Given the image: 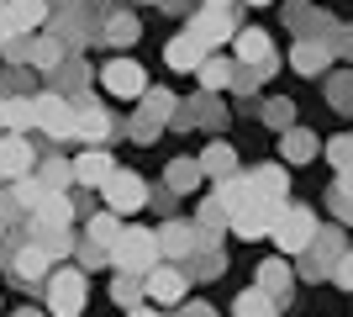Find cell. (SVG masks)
<instances>
[{
	"instance_id": "6da1fadb",
	"label": "cell",
	"mask_w": 353,
	"mask_h": 317,
	"mask_svg": "<svg viewBox=\"0 0 353 317\" xmlns=\"http://www.w3.org/2000/svg\"><path fill=\"white\" fill-rule=\"evenodd\" d=\"M105 259H111L121 275H137V280H143V275L159 265V238H153L148 227H121V238L111 243Z\"/></svg>"
},
{
	"instance_id": "7a4b0ae2",
	"label": "cell",
	"mask_w": 353,
	"mask_h": 317,
	"mask_svg": "<svg viewBox=\"0 0 353 317\" xmlns=\"http://www.w3.org/2000/svg\"><path fill=\"white\" fill-rule=\"evenodd\" d=\"M285 206H290V201H274V196H259V191H253V196L243 201L227 222H232L237 238H269V233H274V222L285 217Z\"/></svg>"
},
{
	"instance_id": "3957f363",
	"label": "cell",
	"mask_w": 353,
	"mask_h": 317,
	"mask_svg": "<svg viewBox=\"0 0 353 317\" xmlns=\"http://www.w3.org/2000/svg\"><path fill=\"white\" fill-rule=\"evenodd\" d=\"M48 312L53 317H79L85 312V296H90V280L85 270H48Z\"/></svg>"
},
{
	"instance_id": "277c9868",
	"label": "cell",
	"mask_w": 353,
	"mask_h": 317,
	"mask_svg": "<svg viewBox=\"0 0 353 317\" xmlns=\"http://www.w3.org/2000/svg\"><path fill=\"white\" fill-rule=\"evenodd\" d=\"M269 238H274L280 254H306L311 238H316V211H311V206H285V217L274 222Z\"/></svg>"
},
{
	"instance_id": "5b68a950",
	"label": "cell",
	"mask_w": 353,
	"mask_h": 317,
	"mask_svg": "<svg viewBox=\"0 0 353 317\" xmlns=\"http://www.w3.org/2000/svg\"><path fill=\"white\" fill-rule=\"evenodd\" d=\"M101 201H105V211H111V217H127V211L148 206V185H143V175H132V169H117V175L101 185Z\"/></svg>"
},
{
	"instance_id": "8992f818",
	"label": "cell",
	"mask_w": 353,
	"mask_h": 317,
	"mask_svg": "<svg viewBox=\"0 0 353 317\" xmlns=\"http://www.w3.org/2000/svg\"><path fill=\"white\" fill-rule=\"evenodd\" d=\"M153 238H159V259H163V254H169V259H190L195 249H211L206 233H201L195 222H179V217H174V222H163Z\"/></svg>"
},
{
	"instance_id": "52a82bcc",
	"label": "cell",
	"mask_w": 353,
	"mask_h": 317,
	"mask_svg": "<svg viewBox=\"0 0 353 317\" xmlns=\"http://www.w3.org/2000/svg\"><path fill=\"white\" fill-rule=\"evenodd\" d=\"M343 249H348V243H343L338 227H332V233H316V238H311V249L301 254V259H306L301 270H306L311 280H332V265L343 259Z\"/></svg>"
},
{
	"instance_id": "ba28073f",
	"label": "cell",
	"mask_w": 353,
	"mask_h": 317,
	"mask_svg": "<svg viewBox=\"0 0 353 317\" xmlns=\"http://www.w3.org/2000/svg\"><path fill=\"white\" fill-rule=\"evenodd\" d=\"M32 127H43L48 137H74V106L63 95H37L32 101Z\"/></svg>"
},
{
	"instance_id": "9c48e42d",
	"label": "cell",
	"mask_w": 353,
	"mask_h": 317,
	"mask_svg": "<svg viewBox=\"0 0 353 317\" xmlns=\"http://www.w3.org/2000/svg\"><path fill=\"white\" fill-rule=\"evenodd\" d=\"M185 286H190V275L174 270V265H153V270L143 275V291L159 307H179V302H185Z\"/></svg>"
},
{
	"instance_id": "30bf717a",
	"label": "cell",
	"mask_w": 353,
	"mask_h": 317,
	"mask_svg": "<svg viewBox=\"0 0 353 317\" xmlns=\"http://www.w3.org/2000/svg\"><path fill=\"white\" fill-rule=\"evenodd\" d=\"M101 85H105V95H143L148 90V75H143V64H132V59H111L101 69Z\"/></svg>"
},
{
	"instance_id": "8fae6325",
	"label": "cell",
	"mask_w": 353,
	"mask_h": 317,
	"mask_svg": "<svg viewBox=\"0 0 353 317\" xmlns=\"http://www.w3.org/2000/svg\"><path fill=\"white\" fill-rule=\"evenodd\" d=\"M32 222H37V238H48V233H69L74 201L59 196V191H43V201H37V211H32Z\"/></svg>"
},
{
	"instance_id": "7c38bea8",
	"label": "cell",
	"mask_w": 353,
	"mask_h": 317,
	"mask_svg": "<svg viewBox=\"0 0 353 317\" xmlns=\"http://www.w3.org/2000/svg\"><path fill=\"white\" fill-rule=\"evenodd\" d=\"M32 169H37V153H32V143L11 133L6 143H0V180H27Z\"/></svg>"
},
{
	"instance_id": "4fadbf2b",
	"label": "cell",
	"mask_w": 353,
	"mask_h": 317,
	"mask_svg": "<svg viewBox=\"0 0 353 317\" xmlns=\"http://www.w3.org/2000/svg\"><path fill=\"white\" fill-rule=\"evenodd\" d=\"M253 291L280 307L285 296H290V265H285V259H264V265H259V275H253Z\"/></svg>"
},
{
	"instance_id": "5bb4252c",
	"label": "cell",
	"mask_w": 353,
	"mask_h": 317,
	"mask_svg": "<svg viewBox=\"0 0 353 317\" xmlns=\"http://www.w3.org/2000/svg\"><path fill=\"white\" fill-rule=\"evenodd\" d=\"M111 175H117V164H111V153H105V148H90V153L74 159V180H79V185H95V191H101Z\"/></svg>"
},
{
	"instance_id": "9a60e30c",
	"label": "cell",
	"mask_w": 353,
	"mask_h": 317,
	"mask_svg": "<svg viewBox=\"0 0 353 317\" xmlns=\"http://www.w3.org/2000/svg\"><path fill=\"white\" fill-rule=\"evenodd\" d=\"M237 59L264 69V64L274 59V37H269L264 27H237Z\"/></svg>"
},
{
	"instance_id": "2e32d148",
	"label": "cell",
	"mask_w": 353,
	"mask_h": 317,
	"mask_svg": "<svg viewBox=\"0 0 353 317\" xmlns=\"http://www.w3.org/2000/svg\"><path fill=\"white\" fill-rule=\"evenodd\" d=\"M163 59H169V69H174V75H195V69L206 64V48H201L190 32H185V37H174V43L163 48Z\"/></svg>"
},
{
	"instance_id": "e0dca14e",
	"label": "cell",
	"mask_w": 353,
	"mask_h": 317,
	"mask_svg": "<svg viewBox=\"0 0 353 317\" xmlns=\"http://www.w3.org/2000/svg\"><path fill=\"white\" fill-rule=\"evenodd\" d=\"M48 270H53V259L37 249V243H21L11 254V275L16 280H48Z\"/></svg>"
},
{
	"instance_id": "ac0fdd59",
	"label": "cell",
	"mask_w": 353,
	"mask_h": 317,
	"mask_svg": "<svg viewBox=\"0 0 353 317\" xmlns=\"http://www.w3.org/2000/svg\"><path fill=\"white\" fill-rule=\"evenodd\" d=\"M232 32H237L232 27V11H201V16H195V27H190V37L206 48V43H227Z\"/></svg>"
},
{
	"instance_id": "d6986e66",
	"label": "cell",
	"mask_w": 353,
	"mask_h": 317,
	"mask_svg": "<svg viewBox=\"0 0 353 317\" xmlns=\"http://www.w3.org/2000/svg\"><path fill=\"white\" fill-rule=\"evenodd\" d=\"M201 175H211V180H232L237 175V153H232V143H211L206 153H201Z\"/></svg>"
},
{
	"instance_id": "ffe728a7",
	"label": "cell",
	"mask_w": 353,
	"mask_h": 317,
	"mask_svg": "<svg viewBox=\"0 0 353 317\" xmlns=\"http://www.w3.org/2000/svg\"><path fill=\"white\" fill-rule=\"evenodd\" d=\"M74 133H79V137H90V143H101V137L111 133V117H105V111H101L95 101H85L79 111H74Z\"/></svg>"
},
{
	"instance_id": "44dd1931",
	"label": "cell",
	"mask_w": 353,
	"mask_h": 317,
	"mask_svg": "<svg viewBox=\"0 0 353 317\" xmlns=\"http://www.w3.org/2000/svg\"><path fill=\"white\" fill-rule=\"evenodd\" d=\"M6 16L16 21V32H37L48 21V0H6Z\"/></svg>"
},
{
	"instance_id": "7402d4cb",
	"label": "cell",
	"mask_w": 353,
	"mask_h": 317,
	"mask_svg": "<svg viewBox=\"0 0 353 317\" xmlns=\"http://www.w3.org/2000/svg\"><path fill=\"white\" fill-rule=\"evenodd\" d=\"M248 180H253V191H259V196H274V201H285V191H290V175H285L280 164H264V169H253Z\"/></svg>"
},
{
	"instance_id": "603a6c76",
	"label": "cell",
	"mask_w": 353,
	"mask_h": 317,
	"mask_svg": "<svg viewBox=\"0 0 353 317\" xmlns=\"http://www.w3.org/2000/svg\"><path fill=\"white\" fill-rule=\"evenodd\" d=\"M121 238V222L117 217H111V211H95V217H90V227H85V243H95V249H105V254H111V243Z\"/></svg>"
},
{
	"instance_id": "cb8c5ba5",
	"label": "cell",
	"mask_w": 353,
	"mask_h": 317,
	"mask_svg": "<svg viewBox=\"0 0 353 317\" xmlns=\"http://www.w3.org/2000/svg\"><path fill=\"white\" fill-rule=\"evenodd\" d=\"M248 196H253V180H248V175H232V180H221V185H216V206L227 211V217H232V211L243 206Z\"/></svg>"
},
{
	"instance_id": "d4e9b609",
	"label": "cell",
	"mask_w": 353,
	"mask_h": 317,
	"mask_svg": "<svg viewBox=\"0 0 353 317\" xmlns=\"http://www.w3.org/2000/svg\"><path fill=\"white\" fill-rule=\"evenodd\" d=\"M327 64H332L327 43H301V48H295V69H301V75H311V79H316V75L327 69Z\"/></svg>"
},
{
	"instance_id": "484cf974",
	"label": "cell",
	"mask_w": 353,
	"mask_h": 317,
	"mask_svg": "<svg viewBox=\"0 0 353 317\" xmlns=\"http://www.w3.org/2000/svg\"><path fill=\"white\" fill-rule=\"evenodd\" d=\"M232 317H274V302H269V296H259V291L248 286V291L232 302Z\"/></svg>"
},
{
	"instance_id": "4316f807",
	"label": "cell",
	"mask_w": 353,
	"mask_h": 317,
	"mask_svg": "<svg viewBox=\"0 0 353 317\" xmlns=\"http://www.w3.org/2000/svg\"><path fill=\"white\" fill-rule=\"evenodd\" d=\"M195 75H201V85H206V90H227V85H232V64H227V59H206Z\"/></svg>"
},
{
	"instance_id": "83f0119b",
	"label": "cell",
	"mask_w": 353,
	"mask_h": 317,
	"mask_svg": "<svg viewBox=\"0 0 353 317\" xmlns=\"http://www.w3.org/2000/svg\"><path fill=\"white\" fill-rule=\"evenodd\" d=\"M111 296H117V302L127 307V312L148 302V291H143V280H137V275H117V286H111Z\"/></svg>"
},
{
	"instance_id": "f1b7e54d",
	"label": "cell",
	"mask_w": 353,
	"mask_h": 317,
	"mask_svg": "<svg viewBox=\"0 0 353 317\" xmlns=\"http://www.w3.org/2000/svg\"><path fill=\"white\" fill-rule=\"evenodd\" d=\"M201 185V164L195 159H174L169 164V191H195Z\"/></svg>"
},
{
	"instance_id": "f546056e",
	"label": "cell",
	"mask_w": 353,
	"mask_h": 317,
	"mask_svg": "<svg viewBox=\"0 0 353 317\" xmlns=\"http://www.w3.org/2000/svg\"><path fill=\"white\" fill-rule=\"evenodd\" d=\"M311 153H316V137H311V133H285V159L306 164Z\"/></svg>"
},
{
	"instance_id": "4dcf8cb0",
	"label": "cell",
	"mask_w": 353,
	"mask_h": 317,
	"mask_svg": "<svg viewBox=\"0 0 353 317\" xmlns=\"http://www.w3.org/2000/svg\"><path fill=\"white\" fill-rule=\"evenodd\" d=\"M16 211H37V201H43V185H37V175H27V180H16Z\"/></svg>"
},
{
	"instance_id": "1f68e13d",
	"label": "cell",
	"mask_w": 353,
	"mask_h": 317,
	"mask_svg": "<svg viewBox=\"0 0 353 317\" xmlns=\"http://www.w3.org/2000/svg\"><path fill=\"white\" fill-rule=\"evenodd\" d=\"M327 164L338 169V175H343V169H353V137H348V133L327 143Z\"/></svg>"
},
{
	"instance_id": "d6a6232c",
	"label": "cell",
	"mask_w": 353,
	"mask_h": 317,
	"mask_svg": "<svg viewBox=\"0 0 353 317\" xmlns=\"http://www.w3.org/2000/svg\"><path fill=\"white\" fill-rule=\"evenodd\" d=\"M190 275H201V280L221 275V254H216V249H195V254H190Z\"/></svg>"
},
{
	"instance_id": "836d02e7",
	"label": "cell",
	"mask_w": 353,
	"mask_h": 317,
	"mask_svg": "<svg viewBox=\"0 0 353 317\" xmlns=\"http://www.w3.org/2000/svg\"><path fill=\"white\" fill-rule=\"evenodd\" d=\"M6 127H11L16 137L32 127V101H6Z\"/></svg>"
},
{
	"instance_id": "e575fe53",
	"label": "cell",
	"mask_w": 353,
	"mask_h": 317,
	"mask_svg": "<svg viewBox=\"0 0 353 317\" xmlns=\"http://www.w3.org/2000/svg\"><path fill=\"white\" fill-rule=\"evenodd\" d=\"M105 37H111V43H121V48H127V43H132V37H137V21H132V16H117V21L105 27Z\"/></svg>"
},
{
	"instance_id": "d590c367",
	"label": "cell",
	"mask_w": 353,
	"mask_h": 317,
	"mask_svg": "<svg viewBox=\"0 0 353 317\" xmlns=\"http://www.w3.org/2000/svg\"><path fill=\"white\" fill-rule=\"evenodd\" d=\"M332 280H338L343 291H353V249H343V259L332 265Z\"/></svg>"
},
{
	"instance_id": "8d00e7d4",
	"label": "cell",
	"mask_w": 353,
	"mask_h": 317,
	"mask_svg": "<svg viewBox=\"0 0 353 317\" xmlns=\"http://www.w3.org/2000/svg\"><path fill=\"white\" fill-rule=\"evenodd\" d=\"M264 122H269V127H290V101H269L264 106Z\"/></svg>"
},
{
	"instance_id": "74e56055",
	"label": "cell",
	"mask_w": 353,
	"mask_h": 317,
	"mask_svg": "<svg viewBox=\"0 0 353 317\" xmlns=\"http://www.w3.org/2000/svg\"><path fill=\"white\" fill-rule=\"evenodd\" d=\"M327 201H332V217H338V222H353V196H343V191H327Z\"/></svg>"
},
{
	"instance_id": "f35d334b",
	"label": "cell",
	"mask_w": 353,
	"mask_h": 317,
	"mask_svg": "<svg viewBox=\"0 0 353 317\" xmlns=\"http://www.w3.org/2000/svg\"><path fill=\"white\" fill-rule=\"evenodd\" d=\"M79 259H85V270H90V265H105V249H95V243H85V249H79Z\"/></svg>"
},
{
	"instance_id": "ab89813d",
	"label": "cell",
	"mask_w": 353,
	"mask_h": 317,
	"mask_svg": "<svg viewBox=\"0 0 353 317\" xmlns=\"http://www.w3.org/2000/svg\"><path fill=\"white\" fill-rule=\"evenodd\" d=\"M332 191H343V196H353V169H343V175H338V185H332Z\"/></svg>"
},
{
	"instance_id": "60d3db41",
	"label": "cell",
	"mask_w": 353,
	"mask_h": 317,
	"mask_svg": "<svg viewBox=\"0 0 353 317\" xmlns=\"http://www.w3.org/2000/svg\"><path fill=\"white\" fill-rule=\"evenodd\" d=\"M185 317H216V312H211L206 302H190V307H185Z\"/></svg>"
},
{
	"instance_id": "b9f144b4",
	"label": "cell",
	"mask_w": 353,
	"mask_h": 317,
	"mask_svg": "<svg viewBox=\"0 0 353 317\" xmlns=\"http://www.w3.org/2000/svg\"><path fill=\"white\" fill-rule=\"evenodd\" d=\"M11 32H16V21H11V16H6V11H0V43H6Z\"/></svg>"
},
{
	"instance_id": "7bdbcfd3",
	"label": "cell",
	"mask_w": 353,
	"mask_h": 317,
	"mask_svg": "<svg viewBox=\"0 0 353 317\" xmlns=\"http://www.w3.org/2000/svg\"><path fill=\"white\" fill-rule=\"evenodd\" d=\"M127 317H159V312H153V307L143 302V307H132V312H127Z\"/></svg>"
},
{
	"instance_id": "ee69618b",
	"label": "cell",
	"mask_w": 353,
	"mask_h": 317,
	"mask_svg": "<svg viewBox=\"0 0 353 317\" xmlns=\"http://www.w3.org/2000/svg\"><path fill=\"white\" fill-rule=\"evenodd\" d=\"M206 11H232V0H206Z\"/></svg>"
},
{
	"instance_id": "f6af8a7d",
	"label": "cell",
	"mask_w": 353,
	"mask_h": 317,
	"mask_svg": "<svg viewBox=\"0 0 353 317\" xmlns=\"http://www.w3.org/2000/svg\"><path fill=\"white\" fill-rule=\"evenodd\" d=\"M16 317H43V312H32V307H27V312H16Z\"/></svg>"
},
{
	"instance_id": "bcb514c9",
	"label": "cell",
	"mask_w": 353,
	"mask_h": 317,
	"mask_svg": "<svg viewBox=\"0 0 353 317\" xmlns=\"http://www.w3.org/2000/svg\"><path fill=\"white\" fill-rule=\"evenodd\" d=\"M0 127H6V101H0Z\"/></svg>"
},
{
	"instance_id": "7dc6e473",
	"label": "cell",
	"mask_w": 353,
	"mask_h": 317,
	"mask_svg": "<svg viewBox=\"0 0 353 317\" xmlns=\"http://www.w3.org/2000/svg\"><path fill=\"white\" fill-rule=\"evenodd\" d=\"M248 6H269V0H248Z\"/></svg>"
},
{
	"instance_id": "c3c4849f",
	"label": "cell",
	"mask_w": 353,
	"mask_h": 317,
	"mask_svg": "<svg viewBox=\"0 0 353 317\" xmlns=\"http://www.w3.org/2000/svg\"><path fill=\"white\" fill-rule=\"evenodd\" d=\"M0 238H6V222H0Z\"/></svg>"
},
{
	"instance_id": "681fc988",
	"label": "cell",
	"mask_w": 353,
	"mask_h": 317,
	"mask_svg": "<svg viewBox=\"0 0 353 317\" xmlns=\"http://www.w3.org/2000/svg\"><path fill=\"white\" fill-rule=\"evenodd\" d=\"M0 11H6V0H0Z\"/></svg>"
},
{
	"instance_id": "f907efd6",
	"label": "cell",
	"mask_w": 353,
	"mask_h": 317,
	"mask_svg": "<svg viewBox=\"0 0 353 317\" xmlns=\"http://www.w3.org/2000/svg\"><path fill=\"white\" fill-rule=\"evenodd\" d=\"M348 137H353V133H348Z\"/></svg>"
}]
</instances>
